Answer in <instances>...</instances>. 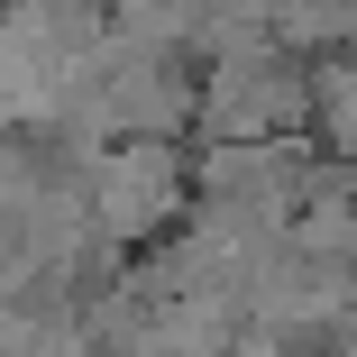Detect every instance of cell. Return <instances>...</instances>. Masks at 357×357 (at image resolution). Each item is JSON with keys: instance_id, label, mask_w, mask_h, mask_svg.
<instances>
[{"instance_id": "1", "label": "cell", "mask_w": 357, "mask_h": 357, "mask_svg": "<svg viewBox=\"0 0 357 357\" xmlns=\"http://www.w3.org/2000/svg\"><path fill=\"white\" fill-rule=\"evenodd\" d=\"M92 229L101 238H147L156 220H174V202H183V165L165 137H128V147H101L92 165Z\"/></svg>"}]
</instances>
